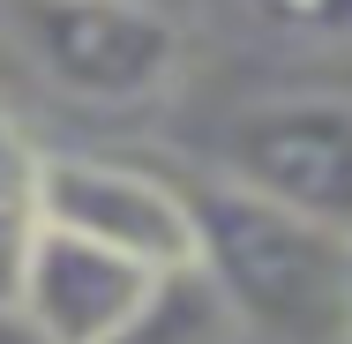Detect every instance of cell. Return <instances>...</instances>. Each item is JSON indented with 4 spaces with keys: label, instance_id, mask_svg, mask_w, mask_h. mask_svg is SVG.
<instances>
[{
    "label": "cell",
    "instance_id": "obj_1",
    "mask_svg": "<svg viewBox=\"0 0 352 344\" xmlns=\"http://www.w3.org/2000/svg\"><path fill=\"white\" fill-rule=\"evenodd\" d=\"M195 209V277L263 344H345V255L352 240L278 209L240 180H180Z\"/></svg>",
    "mask_w": 352,
    "mask_h": 344
},
{
    "label": "cell",
    "instance_id": "obj_2",
    "mask_svg": "<svg viewBox=\"0 0 352 344\" xmlns=\"http://www.w3.org/2000/svg\"><path fill=\"white\" fill-rule=\"evenodd\" d=\"M8 23L60 98L135 113L180 82L188 38L165 0H8Z\"/></svg>",
    "mask_w": 352,
    "mask_h": 344
},
{
    "label": "cell",
    "instance_id": "obj_3",
    "mask_svg": "<svg viewBox=\"0 0 352 344\" xmlns=\"http://www.w3.org/2000/svg\"><path fill=\"white\" fill-rule=\"evenodd\" d=\"M217 172L270 195L278 209L307 217V225L352 240V98L300 90V98L248 105L225 128Z\"/></svg>",
    "mask_w": 352,
    "mask_h": 344
},
{
    "label": "cell",
    "instance_id": "obj_4",
    "mask_svg": "<svg viewBox=\"0 0 352 344\" xmlns=\"http://www.w3.org/2000/svg\"><path fill=\"white\" fill-rule=\"evenodd\" d=\"M45 225L82 232L157 277L195 270V209L188 187L120 157H53L45 165Z\"/></svg>",
    "mask_w": 352,
    "mask_h": 344
},
{
    "label": "cell",
    "instance_id": "obj_5",
    "mask_svg": "<svg viewBox=\"0 0 352 344\" xmlns=\"http://www.w3.org/2000/svg\"><path fill=\"white\" fill-rule=\"evenodd\" d=\"M165 284H173V277L142 270V262L98 247V240H82V232L45 225L15 314H23L45 344H113L120 330H135L142 314L157 307Z\"/></svg>",
    "mask_w": 352,
    "mask_h": 344
},
{
    "label": "cell",
    "instance_id": "obj_6",
    "mask_svg": "<svg viewBox=\"0 0 352 344\" xmlns=\"http://www.w3.org/2000/svg\"><path fill=\"white\" fill-rule=\"evenodd\" d=\"M45 165L53 157H38V142L23 135V120L0 98V307L8 314L23 299L38 240H45Z\"/></svg>",
    "mask_w": 352,
    "mask_h": 344
},
{
    "label": "cell",
    "instance_id": "obj_7",
    "mask_svg": "<svg viewBox=\"0 0 352 344\" xmlns=\"http://www.w3.org/2000/svg\"><path fill=\"white\" fill-rule=\"evenodd\" d=\"M232 337V314H225V299H217L203 277H173L165 292H157V307L142 314L135 330H120L113 344H225Z\"/></svg>",
    "mask_w": 352,
    "mask_h": 344
},
{
    "label": "cell",
    "instance_id": "obj_8",
    "mask_svg": "<svg viewBox=\"0 0 352 344\" xmlns=\"http://www.w3.org/2000/svg\"><path fill=\"white\" fill-rule=\"evenodd\" d=\"M270 23L285 30H315V38H330V30H352V0H255Z\"/></svg>",
    "mask_w": 352,
    "mask_h": 344
},
{
    "label": "cell",
    "instance_id": "obj_9",
    "mask_svg": "<svg viewBox=\"0 0 352 344\" xmlns=\"http://www.w3.org/2000/svg\"><path fill=\"white\" fill-rule=\"evenodd\" d=\"M0 344H45V337H38L23 314H8V307H0Z\"/></svg>",
    "mask_w": 352,
    "mask_h": 344
},
{
    "label": "cell",
    "instance_id": "obj_10",
    "mask_svg": "<svg viewBox=\"0 0 352 344\" xmlns=\"http://www.w3.org/2000/svg\"><path fill=\"white\" fill-rule=\"evenodd\" d=\"M345 344H352V255H345Z\"/></svg>",
    "mask_w": 352,
    "mask_h": 344
}]
</instances>
